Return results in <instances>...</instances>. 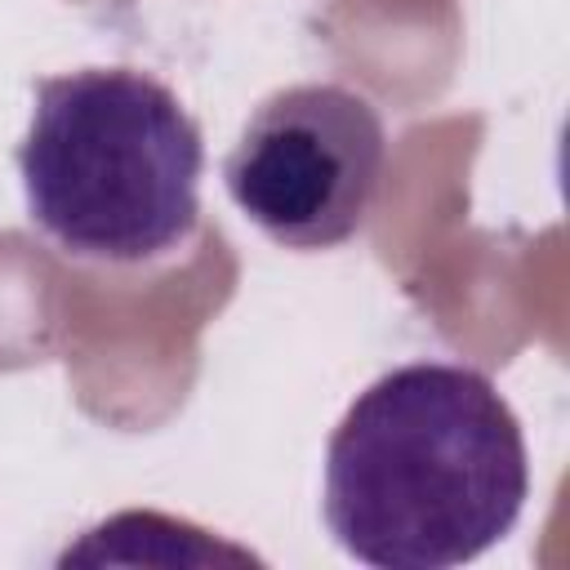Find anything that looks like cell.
I'll return each mask as SVG.
<instances>
[{"instance_id": "6da1fadb", "label": "cell", "mask_w": 570, "mask_h": 570, "mask_svg": "<svg viewBox=\"0 0 570 570\" xmlns=\"http://www.w3.org/2000/svg\"><path fill=\"white\" fill-rule=\"evenodd\" d=\"M530 494L525 436L459 361L379 374L325 445V525L374 570H454L490 552Z\"/></svg>"}, {"instance_id": "7a4b0ae2", "label": "cell", "mask_w": 570, "mask_h": 570, "mask_svg": "<svg viewBox=\"0 0 570 570\" xmlns=\"http://www.w3.org/2000/svg\"><path fill=\"white\" fill-rule=\"evenodd\" d=\"M205 138L169 85L134 67H80L36 85L18 142L27 218L67 258L147 267L200 223Z\"/></svg>"}, {"instance_id": "3957f363", "label": "cell", "mask_w": 570, "mask_h": 570, "mask_svg": "<svg viewBox=\"0 0 570 570\" xmlns=\"http://www.w3.org/2000/svg\"><path fill=\"white\" fill-rule=\"evenodd\" d=\"M387 134L379 107L330 80L267 94L223 160L236 209L285 249L352 240L379 196Z\"/></svg>"}]
</instances>
